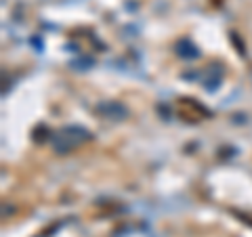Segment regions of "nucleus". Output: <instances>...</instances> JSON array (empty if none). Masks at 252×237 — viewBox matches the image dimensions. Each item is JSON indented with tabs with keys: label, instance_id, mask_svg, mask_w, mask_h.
Returning a JSON list of instances; mask_svg holds the SVG:
<instances>
[{
	"label": "nucleus",
	"instance_id": "3",
	"mask_svg": "<svg viewBox=\"0 0 252 237\" xmlns=\"http://www.w3.org/2000/svg\"><path fill=\"white\" fill-rule=\"evenodd\" d=\"M177 55H179V57H183V59H193V57H198V49H195L193 42L181 40L177 44Z\"/></svg>",
	"mask_w": 252,
	"mask_h": 237
},
{
	"label": "nucleus",
	"instance_id": "1",
	"mask_svg": "<svg viewBox=\"0 0 252 237\" xmlns=\"http://www.w3.org/2000/svg\"><path fill=\"white\" fill-rule=\"evenodd\" d=\"M91 139V132L80 128V126H67V128L59 130L57 134H55L53 139V147L57 153H69L72 149L80 147L82 143H86V141Z\"/></svg>",
	"mask_w": 252,
	"mask_h": 237
},
{
	"label": "nucleus",
	"instance_id": "2",
	"mask_svg": "<svg viewBox=\"0 0 252 237\" xmlns=\"http://www.w3.org/2000/svg\"><path fill=\"white\" fill-rule=\"evenodd\" d=\"M97 114L101 118H107V120H124L128 116L126 107L122 103H118V101H103V103H99Z\"/></svg>",
	"mask_w": 252,
	"mask_h": 237
}]
</instances>
